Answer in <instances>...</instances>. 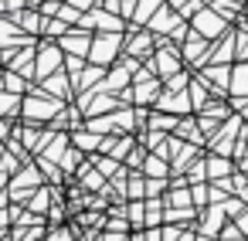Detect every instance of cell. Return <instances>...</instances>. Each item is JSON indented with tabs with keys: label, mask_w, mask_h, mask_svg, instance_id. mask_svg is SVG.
Returning a JSON list of instances; mask_svg holds the SVG:
<instances>
[{
	"label": "cell",
	"mask_w": 248,
	"mask_h": 241,
	"mask_svg": "<svg viewBox=\"0 0 248 241\" xmlns=\"http://www.w3.org/2000/svg\"><path fill=\"white\" fill-rule=\"evenodd\" d=\"M150 28H153V31H170V28L177 31V17H173V14H170L167 7H160V11L153 14V21H150Z\"/></svg>",
	"instance_id": "obj_14"
},
{
	"label": "cell",
	"mask_w": 248,
	"mask_h": 241,
	"mask_svg": "<svg viewBox=\"0 0 248 241\" xmlns=\"http://www.w3.org/2000/svg\"><path fill=\"white\" fill-rule=\"evenodd\" d=\"M109 105H112V99H99V102L92 105V112H99V109H109Z\"/></svg>",
	"instance_id": "obj_37"
},
{
	"label": "cell",
	"mask_w": 248,
	"mask_h": 241,
	"mask_svg": "<svg viewBox=\"0 0 248 241\" xmlns=\"http://www.w3.org/2000/svg\"><path fill=\"white\" fill-rule=\"evenodd\" d=\"M197 34H204L207 41H217L221 38V31H224V21H221V14H214V11H197Z\"/></svg>",
	"instance_id": "obj_6"
},
{
	"label": "cell",
	"mask_w": 248,
	"mask_h": 241,
	"mask_svg": "<svg viewBox=\"0 0 248 241\" xmlns=\"http://www.w3.org/2000/svg\"><path fill=\"white\" fill-rule=\"evenodd\" d=\"M146 48H150V38H146V34H136V38L129 41V51H136V55H143Z\"/></svg>",
	"instance_id": "obj_27"
},
{
	"label": "cell",
	"mask_w": 248,
	"mask_h": 241,
	"mask_svg": "<svg viewBox=\"0 0 248 241\" xmlns=\"http://www.w3.org/2000/svg\"><path fill=\"white\" fill-rule=\"evenodd\" d=\"M38 187H41L38 170H34V166H21V170L11 177V200H14V204H28Z\"/></svg>",
	"instance_id": "obj_1"
},
{
	"label": "cell",
	"mask_w": 248,
	"mask_h": 241,
	"mask_svg": "<svg viewBox=\"0 0 248 241\" xmlns=\"http://www.w3.org/2000/svg\"><path fill=\"white\" fill-rule=\"evenodd\" d=\"M224 116H228V109H224V105H207V109H204V116H201V129H204V133L217 129V122H221Z\"/></svg>",
	"instance_id": "obj_11"
},
{
	"label": "cell",
	"mask_w": 248,
	"mask_h": 241,
	"mask_svg": "<svg viewBox=\"0 0 248 241\" xmlns=\"http://www.w3.org/2000/svg\"><path fill=\"white\" fill-rule=\"evenodd\" d=\"M170 4H173V7H180V4H184V0H170Z\"/></svg>",
	"instance_id": "obj_40"
},
{
	"label": "cell",
	"mask_w": 248,
	"mask_h": 241,
	"mask_svg": "<svg viewBox=\"0 0 248 241\" xmlns=\"http://www.w3.org/2000/svg\"><path fill=\"white\" fill-rule=\"evenodd\" d=\"M75 146L78 150H102V139L99 136H89V133H75Z\"/></svg>",
	"instance_id": "obj_21"
},
{
	"label": "cell",
	"mask_w": 248,
	"mask_h": 241,
	"mask_svg": "<svg viewBox=\"0 0 248 241\" xmlns=\"http://www.w3.org/2000/svg\"><path fill=\"white\" fill-rule=\"evenodd\" d=\"M102 241H129V238H126V234H123V231H112V234H106V238H102Z\"/></svg>",
	"instance_id": "obj_36"
},
{
	"label": "cell",
	"mask_w": 248,
	"mask_h": 241,
	"mask_svg": "<svg viewBox=\"0 0 248 241\" xmlns=\"http://www.w3.org/2000/svg\"><path fill=\"white\" fill-rule=\"evenodd\" d=\"M150 72H156L160 78H170V75H177V55H173V51H163V55H156V58L150 61Z\"/></svg>",
	"instance_id": "obj_8"
},
{
	"label": "cell",
	"mask_w": 248,
	"mask_h": 241,
	"mask_svg": "<svg viewBox=\"0 0 248 241\" xmlns=\"http://www.w3.org/2000/svg\"><path fill=\"white\" fill-rule=\"evenodd\" d=\"M95 166L102 170V177H116V173H119V163H116V156H112V160H95Z\"/></svg>",
	"instance_id": "obj_26"
},
{
	"label": "cell",
	"mask_w": 248,
	"mask_h": 241,
	"mask_svg": "<svg viewBox=\"0 0 248 241\" xmlns=\"http://www.w3.org/2000/svg\"><path fill=\"white\" fill-rule=\"evenodd\" d=\"M129 197H133V200H146V183H143V177H129Z\"/></svg>",
	"instance_id": "obj_25"
},
{
	"label": "cell",
	"mask_w": 248,
	"mask_h": 241,
	"mask_svg": "<svg viewBox=\"0 0 248 241\" xmlns=\"http://www.w3.org/2000/svg\"><path fill=\"white\" fill-rule=\"evenodd\" d=\"M92 21H95L99 28H106V31H112V34H119V28H123V24H119V21L112 17V11H109V14H102V11H99V14H92Z\"/></svg>",
	"instance_id": "obj_19"
},
{
	"label": "cell",
	"mask_w": 248,
	"mask_h": 241,
	"mask_svg": "<svg viewBox=\"0 0 248 241\" xmlns=\"http://www.w3.org/2000/svg\"><path fill=\"white\" fill-rule=\"evenodd\" d=\"M65 24H68V21H51V24H45V31H48L51 38H62V31H65Z\"/></svg>",
	"instance_id": "obj_28"
},
{
	"label": "cell",
	"mask_w": 248,
	"mask_h": 241,
	"mask_svg": "<svg viewBox=\"0 0 248 241\" xmlns=\"http://www.w3.org/2000/svg\"><path fill=\"white\" fill-rule=\"evenodd\" d=\"M156 102H160L163 109H173V112H190V99H187V92H184V95H173V92L163 95V92H160Z\"/></svg>",
	"instance_id": "obj_12"
},
{
	"label": "cell",
	"mask_w": 248,
	"mask_h": 241,
	"mask_svg": "<svg viewBox=\"0 0 248 241\" xmlns=\"http://www.w3.org/2000/svg\"><path fill=\"white\" fill-rule=\"evenodd\" d=\"M143 173H146L150 180H163L167 173H173V163H167V156L150 153V156H146V163H143Z\"/></svg>",
	"instance_id": "obj_7"
},
{
	"label": "cell",
	"mask_w": 248,
	"mask_h": 241,
	"mask_svg": "<svg viewBox=\"0 0 248 241\" xmlns=\"http://www.w3.org/2000/svg\"><path fill=\"white\" fill-rule=\"evenodd\" d=\"M190 89H194V102L201 105V102H204V85H190Z\"/></svg>",
	"instance_id": "obj_35"
},
{
	"label": "cell",
	"mask_w": 248,
	"mask_h": 241,
	"mask_svg": "<svg viewBox=\"0 0 248 241\" xmlns=\"http://www.w3.org/2000/svg\"><path fill=\"white\" fill-rule=\"evenodd\" d=\"M228 92H234V95H248V61H241L238 68H234V75H231V89Z\"/></svg>",
	"instance_id": "obj_13"
},
{
	"label": "cell",
	"mask_w": 248,
	"mask_h": 241,
	"mask_svg": "<svg viewBox=\"0 0 248 241\" xmlns=\"http://www.w3.org/2000/svg\"><path fill=\"white\" fill-rule=\"evenodd\" d=\"M207 177H211V180H228V177H231V160L221 156V153L211 156V160H207Z\"/></svg>",
	"instance_id": "obj_9"
},
{
	"label": "cell",
	"mask_w": 248,
	"mask_h": 241,
	"mask_svg": "<svg viewBox=\"0 0 248 241\" xmlns=\"http://www.w3.org/2000/svg\"><path fill=\"white\" fill-rule=\"evenodd\" d=\"M156 7H163V0H140V7H136V21H146Z\"/></svg>",
	"instance_id": "obj_24"
},
{
	"label": "cell",
	"mask_w": 248,
	"mask_h": 241,
	"mask_svg": "<svg viewBox=\"0 0 248 241\" xmlns=\"http://www.w3.org/2000/svg\"><path fill=\"white\" fill-rule=\"evenodd\" d=\"M92 34H85V31H65L62 34V48L68 51V55H78V58H89V51H92Z\"/></svg>",
	"instance_id": "obj_5"
},
{
	"label": "cell",
	"mask_w": 248,
	"mask_h": 241,
	"mask_svg": "<svg viewBox=\"0 0 248 241\" xmlns=\"http://www.w3.org/2000/svg\"><path fill=\"white\" fill-rule=\"evenodd\" d=\"M211 197H207V190L204 187H194V204H207Z\"/></svg>",
	"instance_id": "obj_34"
},
{
	"label": "cell",
	"mask_w": 248,
	"mask_h": 241,
	"mask_svg": "<svg viewBox=\"0 0 248 241\" xmlns=\"http://www.w3.org/2000/svg\"><path fill=\"white\" fill-rule=\"evenodd\" d=\"M204 170H207V163H194L190 173H187V180H204Z\"/></svg>",
	"instance_id": "obj_30"
},
{
	"label": "cell",
	"mask_w": 248,
	"mask_h": 241,
	"mask_svg": "<svg viewBox=\"0 0 248 241\" xmlns=\"http://www.w3.org/2000/svg\"><path fill=\"white\" fill-rule=\"evenodd\" d=\"M109 231H126V221H109Z\"/></svg>",
	"instance_id": "obj_38"
},
{
	"label": "cell",
	"mask_w": 248,
	"mask_h": 241,
	"mask_svg": "<svg viewBox=\"0 0 248 241\" xmlns=\"http://www.w3.org/2000/svg\"><path fill=\"white\" fill-rule=\"evenodd\" d=\"M11 221H14V211L0 207V231H7V227H11Z\"/></svg>",
	"instance_id": "obj_31"
},
{
	"label": "cell",
	"mask_w": 248,
	"mask_h": 241,
	"mask_svg": "<svg viewBox=\"0 0 248 241\" xmlns=\"http://www.w3.org/2000/svg\"><path fill=\"white\" fill-rule=\"evenodd\" d=\"M234 224H238V231H241V234L248 238V207H245L241 214H234Z\"/></svg>",
	"instance_id": "obj_29"
},
{
	"label": "cell",
	"mask_w": 248,
	"mask_h": 241,
	"mask_svg": "<svg viewBox=\"0 0 248 241\" xmlns=\"http://www.w3.org/2000/svg\"><path fill=\"white\" fill-rule=\"evenodd\" d=\"M238 58L248 61V38H245V34H238Z\"/></svg>",
	"instance_id": "obj_32"
},
{
	"label": "cell",
	"mask_w": 248,
	"mask_h": 241,
	"mask_svg": "<svg viewBox=\"0 0 248 241\" xmlns=\"http://www.w3.org/2000/svg\"><path fill=\"white\" fill-rule=\"evenodd\" d=\"M0 139L7 143V126H4V119H0Z\"/></svg>",
	"instance_id": "obj_39"
},
{
	"label": "cell",
	"mask_w": 248,
	"mask_h": 241,
	"mask_svg": "<svg viewBox=\"0 0 248 241\" xmlns=\"http://www.w3.org/2000/svg\"><path fill=\"white\" fill-rule=\"evenodd\" d=\"M45 92H48V95H58V99H68V95H72V92H68V78H65L62 72H55V75L45 78Z\"/></svg>",
	"instance_id": "obj_10"
},
{
	"label": "cell",
	"mask_w": 248,
	"mask_h": 241,
	"mask_svg": "<svg viewBox=\"0 0 248 241\" xmlns=\"http://www.w3.org/2000/svg\"><path fill=\"white\" fill-rule=\"evenodd\" d=\"M48 241H72V234H68L65 227H58V231H51V234H48Z\"/></svg>",
	"instance_id": "obj_33"
},
{
	"label": "cell",
	"mask_w": 248,
	"mask_h": 241,
	"mask_svg": "<svg viewBox=\"0 0 248 241\" xmlns=\"http://www.w3.org/2000/svg\"><path fill=\"white\" fill-rule=\"evenodd\" d=\"M68 55H65V48L62 45H45L41 51H38V78H48V75H55L58 68H62V61H65Z\"/></svg>",
	"instance_id": "obj_4"
},
{
	"label": "cell",
	"mask_w": 248,
	"mask_h": 241,
	"mask_svg": "<svg viewBox=\"0 0 248 241\" xmlns=\"http://www.w3.org/2000/svg\"><path fill=\"white\" fill-rule=\"evenodd\" d=\"M0 112H4L7 119L17 112V92H7L4 85H0Z\"/></svg>",
	"instance_id": "obj_16"
},
{
	"label": "cell",
	"mask_w": 248,
	"mask_h": 241,
	"mask_svg": "<svg viewBox=\"0 0 248 241\" xmlns=\"http://www.w3.org/2000/svg\"><path fill=\"white\" fill-rule=\"evenodd\" d=\"M156 92H160V85H156V82H143V85H136V92H133V102H150ZM156 99H160V95H156Z\"/></svg>",
	"instance_id": "obj_17"
},
{
	"label": "cell",
	"mask_w": 248,
	"mask_h": 241,
	"mask_svg": "<svg viewBox=\"0 0 248 241\" xmlns=\"http://www.w3.org/2000/svg\"><path fill=\"white\" fill-rule=\"evenodd\" d=\"M55 112H58V102H55L45 89H31V99L24 102V119L41 122V119H51Z\"/></svg>",
	"instance_id": "obj_2"
},
{
	"label": "cell",
	"mask_w": 248,
	"mask_h": 241,
	"mask_svg": "<svg viewBox=\"0 0 248 241\" xmlns=\"http://www.w3.org/2000/svg\"><path fill=\"white\" fill-rule=\"evenodd\" d=\"M119 45H123V38L112 34V31H109L106 38H95V41H92V51H89V61H95V65H102V68L112 65V58L119 55Z\"/></svg>",
	"instance_id": "obj_3"
},
{
	"label": "cell",
	"mask_w": 248,
	"mask_h": 241,
	"mask_svg": "<svg viewBox=\"0 0 248 241\" xmlns=\"http://www.w3.org/2000/svg\"><path fill=\"white\" fill-rule=\"evenodd\" d=\"M14 21H17L21 28H31V31H38V28H41V17H38V14H31V11H28V14H24V11H17V14H14Z\"/></svg>",
	"instance_id": "obj_22"
},
{
	"label": "cell",
	"mask_w": 248,
	"mask_h": 241,
	"mask_svg": "<svg viewBox=\"0 0 248 241\" xmlns=\"http://www.w3.org/2000/svg\"><path fill=\"white\" fill-rule=\"evenodd\" d=\"M51 200H55V194H51L48 187H38V190H34V197L28 200V207H31L34 214H41V211H48V204H51Z\"/></svg>",
	"instance_id": "obj_15"
},
{
	"label": "cell",
	"mask_w": 248,
	"mask_h": 241,
	"mask_svg": "<svg viewBox=\"0 0 248 241\" xmlns=\"http://www.w3.org/2000/svg\"><path fill=\"white\" fill-rule=\"evenodd\" d=\"M4 89H7V92H17V95H21V92L28 89V85H24V75H17V72L11 68V72L4 75Z\"/></svg>",
	"instance_id": "obj_20"
},
{
	"label": "cell",
	"mask_w": 248,
	"mask_h": 241,
	"mask_svg": "<svg viewBox=\"0 0 248 241\" xmlns=\"http://www.w3.org/2000/svg\"><path fill=\"white\" fill-rule=\"evenodd\" d=\"M170 204H173V207H190V204H194V190H190V187H177V190L170 194Z\"/></svg>",
	"instance_id": "obj_18"
},
{
	"label": "cell",
	"mask_w": 248,
	"mask_h": 241,
	"mask_svg": "<svg viewBox=\"0 0 248 241\" xmlns=\"http://www.w3.org/2000/svg\"><path fill=\"white\" fill-rule=\"evenodd\" d=\"M173 126H180V122H177L173 116H163V112H156V116L150 119V129H156V133H160V129H173Z\"/></svg>",
	"instance_id": "obj_23"
}]
</instances>
